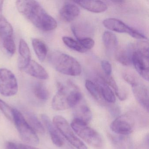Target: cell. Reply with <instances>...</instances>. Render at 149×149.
I'll list each match as a JSON object with an SVG mask.
<instances>
[{
  "mask_svg": "<svg viewBox=\"0 0 149 149\" xmlns=\"http://www.w3.org/2000/svg\"><path fill=\"white\" fill-rule=\"evenodd\" d=\"M0 37L7 52L13 55L16 50L13 38V29L11 24L5 18L0 21Z\"/></svg>",
  "mask_w": 149,
  "mask_h": 149,
  "instance_id": "9",
  "label": "cell"
},
{
  "mask_svg": "<svg viewBox=\"0 0 149 149\" xmlns=\"http://www.w3.org/2000/svg\"><path fill=\"white\" fill-rule=\"evenodd\" d=\"M22 70L31 76L41 80H47L49 77L44 68L38 63L32 60Z\"/></svg>",
  "mask_w": 149,
  "mask_h": 149,
  "instance_id": "14",
  "label": "cell"
},
{
  "mask_svg": "<svg viewBox=\"0 0 149 149\" xmlns=\"http://www.w3.org/2000/svg\"><path fill=\"white\" fill-rule=\"evenodd\" d=\"M123 77L125 81L127 82L130 85H131V86H133L139 82L137 77L131 72H124L123 74Z\"/></svg>",
  "mask_w": 149,
  "mask_h": 149,
  "instance_id": "31",
  "label": "cell"
},
{
  "mask_svg": "<svg viewBox=\"0 0 149 149\" xmlns=\"http://www.w3.org/2000/svg\"><path fill=\"white\" fill-rule=\"evenodd\" d=\"M53 123L61 135L77 149H88V147L74 133L72 127L66 119L61 116L53 118Z\"/></svg>",
  "mask_w": 149,
  "mask_h": 149,
  "instance_id": "5",
  "label": "cell"
},
{
  "mask_svg": "<svg viewBox=\"0 0 149 149\" xmlns=\"http://www.w3.org/2000/svg\"><path fill=\"white\" fill-rule=\"evenodd\" d=\"M57 92L54 96L52 102V107L56 111L64 110L69 109L67 102V93L66 88L61 83L57 84Z\"/></svg>",
  "mask_w": 149,
  "mask_h": 149,
  "instance_id": "11",
  "label": "cell"
},
{
  "mask_svg": "<svg viewBox=\"0 0 149 149\" xmlns=\"http://www.w3.org/2000/svg\"><path fill=\"white\" fill-rule=\"evenodd\" d=\"M102 40L105 47L109 51H113L116 48L117 38L113 33L109 31L104 32L103 35Z\"/></svg>",
  "mask_w": 149,
  "mask_h": 149,
  "instance_id": "24",
  "label": "cell"
},
{
  "mask_svg": "<svg viewBox=\"0 0 149 149\" xmlns=\"http://www.w3.org/2000/svg\"><path fill=\"white\" fill-rule=\"evenodd\" d=\"M80 11L78 7L71 3H66L60 11V15L63 19L70 22L78 17Z\"/></svg>",
  "mask_w": 149,
  "mask_h": 149,
  "instance_id": "19",
  "label": "cell"
},
{
  "mask_svg": "<svg viewBox=\"0 0 149 149\" xmlns=\"http://www.w3.org/2000/svg\"><path fill=\"white\" fill-rule=\"evenodd\" d=\"M132 63L135 69L141 77L149 81V57L137 50H133L132 56Z\"/></svg>",
  "mask_w": 149,
  "mask_h": 149,
  "instance_id": "10",
  "label": "cell"
},
{
  "mask_svg": "<svg viewBox=\"0 0 149 149\" xmlns=\"http://www.w3.org/2000/svg\"><path fill=\"white\" fill-rule=\"evenodd\" d=\"M135 122L134 118L128 114L122 115L116 118L110 125L111 130L121 136H128L134 129Z\"/></svg>",
  "mask_w": 149,
  "mask_h": 149,
  "instance_id": "8",
  "label": "cell"
},
{
  "mask_svg": "<svg viewBox=\"0 0 149 149\" xmlns=\"http://www.w3.org/2000/svg\"><path fill=\"white\" fill-rule=\"evenodd\" d=\"M3 1H0V21L4 18L3 15Z\"/></svg>",
  "mask_w": 149,
  "mask_h": 149,
  "instance_id": "35",
  "label": "cell"
},
{
  "mask_svg": "<svg viewBox=\"0 0 149 149\" xmlns=\"http://www.w3.org/2000/svg\"><path fill=\"white\" fill-rule=\"evenodd\" d=\"M132 87V91L139 103L147 111L149 110V90L148 88L140 82Z\"/></svg>",
  "mask_w": 149,
  "mask_h": 149,
  "instance_id": "13",
  "label": "cell"
},
{
  "mask_svg": "<svg viewBox=\"0 0 149 149\" xmlns=\"http://www.w3.org/2000/svg\"><path fill=\"white\" fill-rule=\"evenodd\" d=\"M85 86L87 91L98 102H102L99 88L96 84L87 80L85 81Z\"/></svg>",
  "mask_w": 149,
  "mask_h": 149,
  "instance_id": "27",
  "label": "cell"
},
{
  "mask_svg": "<svg viewBox=\"0 0 149 149\" xmlns=\"http://www.w3.org/2000/svg\"><path fill=\"white\" fill-rule=\"evenodd\" d=\"M115 149H133L131 139L128 136H114L111 137Z\"/></svg>",
  "mask_w": 149,
  "mask_h": 149,
  "instance_id": "21",
  "label": "cell"
},
{
  "mask_svg": "<svg viewBox=\"0 0 149 149\" xmlns=\"http://www.w3.org/2000/svg\"><path fill=\"white\" fill-rule=\"evenodd\" d=\"M41 118L44 126L49 133L51 140L54 144L57 147H62L64 144V140L53 122L45 114H42Z\"/></svg>",
  "mask_w": 149,
  "mask_h": 149,
  "instance_id": "12",
  "label": "cell"
},
{
  "mask_svg": "<svg viewBox=\"0 0 149 149\" xmlns=\"http://www.w3.org/2000/svg\"><path fill=\"white\" fill-rule=\"evenodd\" d=\"M33 48L36 56L41 62L44 61L48 52L46 43L40 39H34L32 40Z\"/></svg>",
  "mask_w": 149,
  "mask_h": 149,
  "instance_id": "22",
  "label": "cell"
},
{
  "mask_svg": "<svg viewBox=\"0 0 149 149\" xmlns=\"http://www.w3.org/2000/svg\"><path fill=\"white\" fill-rule=\"evenodd\" d=\"M81 102L73 108L74 118L88 124L92 118V112L88 106Z\"/></svg>",
  "mask_w": 149,
  "mask_h": 149,
  "instance_id": "17",
  "label": "cell"
},
{
  "mask_svg": "<svg viewBox=\"0 0 149 149\" xmlns=\"http://www.w3.org/2000/svg\"><path fill=\"white\" fill-rule=\"evenodd\" d=\"M19 149H39L38 148L33 147L32 146L29 145L23 144H19L17 145Z\"/></svg>",
  "mask_w": 149,
  "mask_h": 149,
  "instance_id": "34",
  "label": "cell"
},
{
  "mask_svg": "<svg viewBox=\"0 0 149 149\" xmlns=\"http://www.w3.org/2000/svg\"><path fill=\"white\" fill-rule=\"evenodd\" d=\"M77 40L86 51L91 49L95 46V41L90 37H81L77 38Z\"/></svg>",
  "mask_w": 149,
  "mask_h": 149,
  "instance_id": "30",
  "label": "cell"
},
{
  "mask_svg": "<svg viewBox=\"0 0 149 149\" xmlns=\"http://www.w3.org/2000/svg\"><path fill=\"white\" fill-rule=\"evenodd\" d=\"M62 40L63 43L68 47L74 51L81 53H85L87 51L82 47L77 40H76L73 38L68 36H64L62 38Z\"/></svg>",
  "mask_w": 149,
  "mask_h": 149,
  "instance_id": "28",
  "label": "cell"
},
{
  "mask_svg": "<svg viewBox=\"0 0 149 149\" xmlns=\"http://www.w3.org/2000/svg\"><path fill=\"white\" fill-rule=\"evenodd\" d=\"M74 2L85 10L96 13H103L108 8L107 5L100 1H76Z\"/></svg>",
  "mask_w": 149,
  "mask_h": 149,
  "instance_id": "16",
  "label": "cell"
},
{
  "mask_svg": "<svg viewBox=\"0 0 149 149\" xmlns=\"http://www.w3.org/2000/svg\"><path fill=\"white\" fill-rule=\"evenodd\" d=\"M18 91V82L13 73L7 69H0V94L11 97L16 95Z\"/></svg>",
  "mask_w": 149,
  "mask_h": 149,
  "instance_id": "6",
  "label": "cell"
},
{
  "mask_svg": "<svg viewBox=\"0 0 149 149\" xmlns=\"http://www.w3.org/2000/svg\"><path fill=\"white\" fill-rule=\"evenodd\" d=\"M82 100L81 93L77 89L70 91L67 96V102L69 108H74Z\"/></svg>",
  "mask_w": 149,
  "mask_h": 149,
  "instance_id": "25",
  "label": "cell"
},
{
  "mask_svg": "<svg viewBox=\"0 0 149 149\" xmlns=\"http://www.w3.org/2000/svg\"><path fill=\"white\" fill-rule=\"evenodd\" d=\"M0 109L6 117L10 121H13L14 109L11 108L8 104L0 99Z\"/></svg>",
  "mask_w": 149,
  "mask_h": 149,
  "instance_id": "29",
  "label": "cell"
},
{
  "mask_svg": "<svg viewBox=\"0 0 149 149\" xmlns=\"http://www.w3.org/2000/svg\"><path fill=\"white\" fill-rule=\"evenodd\" d=\"M104 26L107 29L118 33H124L130 35L135 39L147 40L144 35L130 27L122 21L115 18H109L103 22Z\"/></svg>",
  "mask_w": 149,
  "mask_h": 149,
  "instance_id": "7",
  "label": "cell"
},
{
  "mask_svg": "<svg viewBox=\"0 0 149 149\" xmlns=\"http://www.w3.org/2000/svg\"><path fill=\"white\" fill-rule=\"evenodd\" d=\"M16 4L19 12L39 29L48 32L57 27L56 20L37 1H17Z\"/></svg>",
  "mask_w": 149,
  "mask_h": 149,
  "instance_id": "1",
  "label": "cell"
},
{
  "mask_svg": "<svg viewBox=\"0 0 149 149\" xmlns=\"http://www.w3.org/2000/svg\"><path fill=\"white\" fill-rule=\"evenodd\" d=\"M101 66L106 75L110 76L112 73V67L109 62L106 60H103L101 62Z\"/></svg>",
  "mask_w": 149,
  "mask_h": 149,
  "instance_id": "32",
  "label": "cell"
},
{
  "mask_svg": "<svg viewBox=\"0 0 149 149\" xmlns=\"http://www.w3.org/2000/svg\"><path fill=\"white\" fill-rule=\"evenodd\" d=\"M133 50L131 48H123L116 50V60L124 66H128L132 63V56Z\"/></svg>",
  "mask_w": 149,
  "mask_h": 149,
  "instance_id": "20",
  "label": "cell"
},
{
  "mask_svg": "<svg viewBox=\"0 0 149 149\" xmlns=\"http://www.w3.org/2000/svg\"><path fill=\"white\" fill-rule=\"evenodd\" d=\"M19 51L18 67L20 69L22 70L31 61V52L29 47L23 39L20 40Z\"/></svg>",
  "mask_w": 149,
  "mask_h": 149,
  "instance_id": "15",
  "label": "cell"
},
{
  "mask_svg": "<svg viewBox=\"0 0 149 149\" xmlns=\"http://www.w3.org/2000/svg\"><path fill=\"white\" fill-rule=\"evenodd\" d=\"M97 84L99 88L102 101L109 104L114 103L116 97L114 92L101 77L97 80Z\"/></svg>",
  "mask_w": 149,
  "mask_h": 149,
  "instance_id": "18",
  "label": "cell"
},
{
  "mask_svg": "<svg viewBox=\"0 0 149 149\" xmlns=\"http://www.w3.org/2000/svg\"><path fill=\"white\" fill-rule=\"evenodd\" d=\"M49 62L57 71L67 75L78 76L82 72L81 64L74 57L58 51H53L49 56Z\"/></svg>",
  "mask_w": 149,
  "mask_h": 149,
  "instance_id": "2",
  "label": "cell"
},
{
  "mask_svg": "<svg viewBox=\"0 0 149 149\" xmlns=\"http://www.w3.org/2000/svg\"><path fill=\"white\" fill-rule=\"evenodd\" d=\"M26 116L28 121V123L36 132L41 134L45 133V128L35 114L30 111H26Z\"/></svg>",
  "mask_w": 149,
  "mask_h": 149,
  "instance_id": "23",
  "label": "cell"
},
{
  "mask_svg": "<svg viewBox=\"0 0 149 149\" xmlns=\"http://www.w3.org/2000/svg\"><path fill=\"white\" fill-rule=\"evenodd\" d=\"M13 113V121L22 139L30 145L38 144L40 141L39 137L23 115L15 109H14Z\"/></svg>",
  "mask_w": 149,
  "mask_h": 149,
  "instance_id": "4",
  "label": "cell"
},
{
  "mask_svg": "<svg viewBox=\"0 0 149 149\" xmlns=\"http://www.w3.org/2000/svg\"><path fill=\"white\" fill-rule=\"evenodd\" d=\"M33 92L36 97L42 101H46L49 97L48 90L45 85L41 83H37L35 84Z\"/></svg>",
  "mask_w": 149,
  "mask_h": 149,
  "instance_id": "26",
  "label": "cell"
},
{
  "mask_svg": "<svg viewBox=\"0 0 149 149\" xmlns=\"http://www.w3.org/2000/svg\"><path fill=\"white\" fill-rule=\"evenodd\" d=\"M6 149H19L17 144L12 142H8L6 144Z\"/></svg>",
  "mask_w": 149,
  "mask_h": 149,
  "instance_id": "33",
  "label": "cell"
},
{
  "mask_svg": "<svg viewBox=\"0 0 149 149\" xmlns=\"http://www.w3.org/2000/svg\"><path fill=\"white\" fill-rule=\"evenodd\" d=\"M70 126L77 135L90 145L95 148L102 146V139L100 134L88 124L74 118Z\"/></svg>",
  "mask_w": 149,
  "mask_h": 149,
  "instance_id": "3",
  "label": "cell"
}]
</instances>
